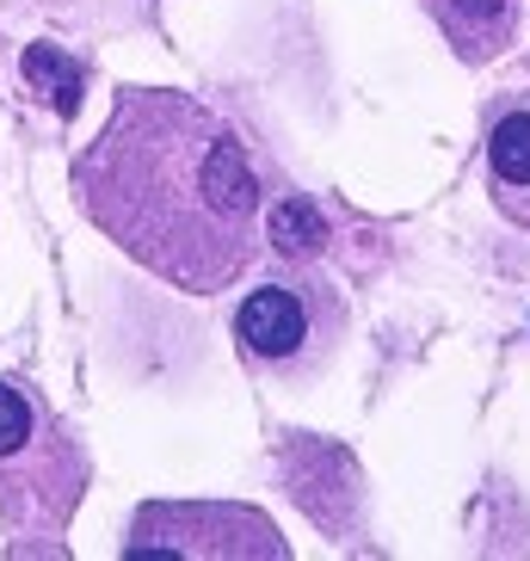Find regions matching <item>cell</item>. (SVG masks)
Listing matches in <instances>:
<instances>
[{
    "mask_svg": "<svg viewBox=\"0 0 530 561\" xmlns=\"http://www.w3.org/2000/svg\"><path fill=\"white\" fill-rule=\"evenodd\" d=\"M74 198L136 265L192 297L229 290L260 253L247 142L192 93L130 87L74 161Z\"/></svg>",
    "mask_w": 530,
    "mask_h": 561,
    "instance_id": "6da1fadb",
    "label": "cell"
},
{
    "mask_svg": "<svg viewBox=\"0 0 530 561\" xmlns=\"http://www.w3.org/2000/svg\"><path fill=\"white\" fill-rule=\"evenodd\" d=\"M431 19L463 62H494L518 32V0H431Z\"/></svg>",
    "mask_w": 530,
    "mask_h": 561,
    "instance_id": "8992f818",
    "label": "cell"
},
{
    "mask_svg": "<svg viewBox=\"0 0 530 561\" xmlns=\"http://www.w3.org/2000/svg\"><path fill=\"white\" fill-rule=\"evenodd\" d=\"M265 234H272V248H278L284 260H309V253L327 241V222H321V210L309 198H284L278 210H272V222H265Z\"/></svg>",
    "mask_w": 530,
    "mask_h": 561,
    "instance_id": "ba28073f",
    "label": "cell"
},
{
    "mask_svg": "<svg viewBox=\"0 0 530 561\" xmlns=\"http://www.w3.org/2000/svg\"><path fill=\"white\" fill-rule=\"evenodd\" d=\"M130 556H198V561H229V556H265L284 561L278 525L247 506H149L130 525Z\"/></svg>",
    "mask_w": 530,
    "mask_h": 561,
    "instance_id": "277c9868",
    "label": "cell"
},
{
    "mask_svg": "<svg viewBox=\"0 0 530 561\" xmlns=\"http://www.w3.org/2000/svg\"><path fill=\"white\" fill-rule=\"evenodd\" d=\"M487 180H494V204L512 222L530 229V100L494 117L487 130Z\"/></svg>",
    "mask_w": 530,
    "mask_h": 561,
    "instance_id": "5b68a950",
    "label": "cell"
},
{
    "mask_svg": "<svg viewBox=\"0 0 530 561\" xmlns=\"http://www.w3.org/2000/svg\"><path fill=\"white\" fill-rule=\"evenodd\" d=\"M346 328L339 302L327 297V284L309 278H272L247 290V302L234 309V340L247 352V364L272 370V377H302L333 352V333Z\"/></svg>",
    "mask_w": 530,
    "mask_h": 561,
    "instance_id": "3957f363",
    "label": "cell"
},
{
    "mask_svg": "<svg viewBox=\"0 0 530 561\" xmlns=\"http://www.w3.org/2000/svg\"><path fill=\"white\" fill-rule=\"evenodd\" d=\"M25 81H32L37 93H50V105L62 117L81 112V68L68 62L56 44H32V50H25Z\"/></svg>",
    "mask_w": 530,
    "mask_h": 561,
    "instance_id": "52a82bcc",
    "label": "cell"
},
{
    "mask_svg": "<svg viewBox=\"0 0 530 561\" xmlns=\"http://www.w3.org/2000/svg\"><path fill=\"white\" fill-rule=\"evenodd\" d=\"M87 462L50 408L13 382H0V518L13 537L62 530L81 500Z\"/></svg>",
    "mask_w": 530,
    "mask_h": 561,
    "instance_id": "7a4b0ae2",
    "label": "cell"
}]
</instances>
